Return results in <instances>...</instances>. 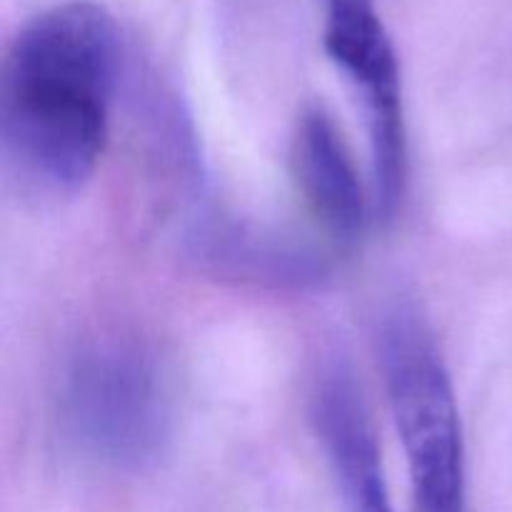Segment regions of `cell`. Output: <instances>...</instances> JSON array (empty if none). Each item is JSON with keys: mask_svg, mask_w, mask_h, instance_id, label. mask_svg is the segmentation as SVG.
<instances>
[{"mask_svg": "<svg viewBox=\"0 0 512 512\" xmlns=\"http://www.w3.org/2000/svg\"><path fill=\"white\" fill-rule=\"evenodd\" d=\"M323 45L363 103L373 153L375 210L393 218L408 180V135L400 63L375 0H325Z\"/></svg>", "mask_w": 512, "mask_h": 512, "instance_id": "cell-4", "label": "cell"}, {"mask_svg": "<svg viewBox=\"0 0 512 512\" xmlns=\"http://www.w3.org/2000/svg\"><path fill=\"white\" fill-rule=\"evenodd\" d=\"M290 163L300 195L320 225L343 243L358 240L365 230L368 200L348 143L323 105H308L300 113Z\"/></svg>", "mask_w": 512, "mask_h": 512, "instance_id": "cell-6", "label": "cell"}, {"mask_svg": "<svg viewBox=\"0 0 512 512\" xmlns=\"http://www.w3.org/2000/svg\"><path fill=\"white\" fill-rule=\"evenodd\" d=\"M378 350L408 460L415 512H465L463 430L453 383L418 313L380 318Z\"/></svg>", "mask_w": 512, "mask_h": 512, "instance_id": "cell-2", "label": "cell"}, {"mask_svg": "<svg viewBox=\"0 0 512 512\" xmlns=\"http://www.w3.org/2000/svg\"><path fill=\"white\" fill-rule=\"evenodd\" d=\"M198 253L220 273L255 283L305 285L323 273L313 255L303 248L278 243L263 233H245L235 225L213 228L200 235Z\"/></svg>", "mask_w": 512, "mask_h": 512, "instance_id": "cell-7", "label": "cell"}, {"mask_svg": "<svg viewBox=\"0 0 512 512\" xmlns=\"http://www.w3.org/2000/svg\"><path fill=\"white\" fill-rule=\"evenodd\" d=\"M60 425L85 458L143 468L170 433L168 388L145 350L100 343L80 350L60 385Z\"/></svg>", "mask_w": 512, "mask_h": 512, "instance_id": "cell-3", "label": "cell"}, {"mask_svg": "<svg viewBox=\"0 0 512 512\" xmlns=\"http://www.w3.org/2000/svg\"><path fill=\"white\" fill-rule=\"evenodd\" d=\"M313 423L348 512H395L363 395L345 365H328L318 378Z\"/></svg>", "mask_w": 512, "mask_h": 512, "instance_id": "cell-5", "label": "cell"}, {"mask_svg": "<svg viewBox=\"0 0 512 512\" xmlns=\"http://www.w3.org/2000/svg\"><path fill=\"white\" fill-rule=\"evenodd\" d=\"M120 65L118 23L95 3L53 5L18 30L0 75V143L20 188H83L105 150Z\"/></svg>", "mask_w": 512, "mask_h": 512, "instance_id": "cell-1", "label": "cell"}]
</instances>
